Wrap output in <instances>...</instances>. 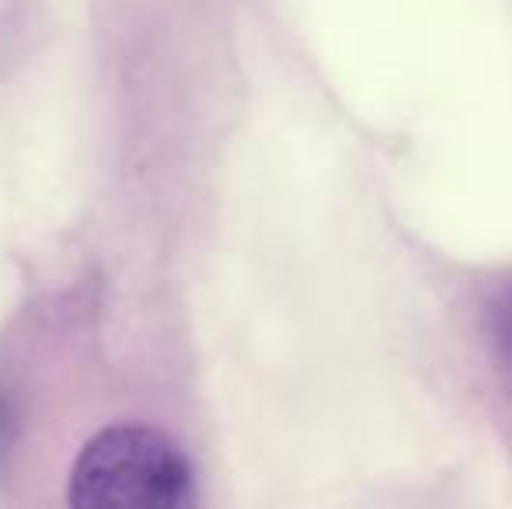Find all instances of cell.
Segmentation results:
<instances>
[{
    "label": "cell",
    "mask_w": 512,
    "mask_h": 509,
    "mask_svg": "<svg viewBox=\"0 0 512 509\" xmlns=\"http://www.w3.org/2000/svg\"><path fill=\"white\" fill-rule=\"evenodd\" d=\"M70 509H196L185 450L154 426H108L70 471Z\"/></svg>",
    "instance_id": "obj_1"
},
{
    "label": "cell",
    "mask_w": 512,
    "mask_h": 509,
    "mask_svg": "<svg viewBox=\"0 0 512 509\" xmlns=\"http://www.w3.org/2000/svg\"><path fill=\"white\" fill-rule=\"evenodd\" d=\"M492 349H495V360H499L502 374H506L512 384V290L492 311Z\"/></svg>",
    "instance_id": "obj_2"
}]
</instances>
